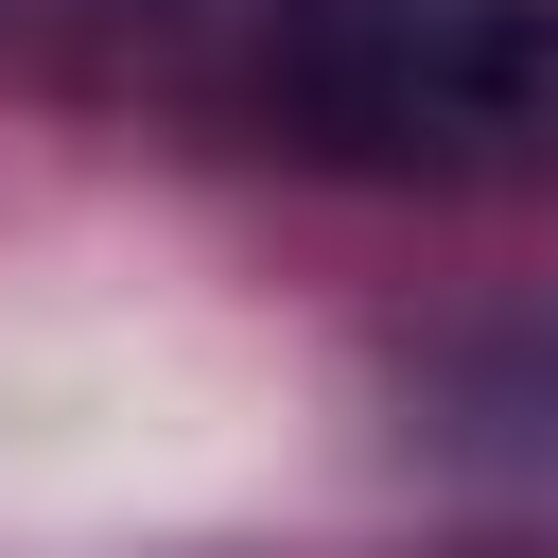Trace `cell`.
<instances>
[{
  "instance_id": "1",
  "label": "cell",
  "mask_w": 558,
  "mask_h": 558,
  "mask_svg": "<svg viewBox=\"0 0 558 558\" xmlns=\"http://www.w3.org/2000/svg\"><path fill=\"white\" fill-rule=\"evenodd\" d=\"M279 122L384 192H541L558 0H279Z\"/></svg>"
}]
</instances>
